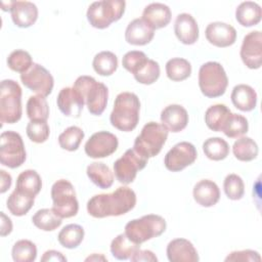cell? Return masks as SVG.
<instances>
[{"label":"cell","mask_w":262,"mask_h":262,"mask_svg":"<svg viewBox=\"0 0 262 262\" xmlns=\"http://www.w3.org/2000/svg\"><path fill=\"white\" fill-rule=\"evenodd\" d=\"M27 115L30 121H47L49 117V106L44 96L32 95L27 101Z\"/></svg>","instance_id":"obj_38"},{"label":"cell","mask_w":262,"mask_h":262,"mask_svg":"<svg viewBox=\"0 0 262 262\" xmlns=\"http://www.w3.org/2000/svg\"><path fill=\"white\" fill-rule=\"evenodd\" d=\"M88 178L99 188H110L114 183V174L102 162H93L86 169Z\"/></svg>","instance_id":"obj_27"},{"label":"cell","mask_w":262,"mask_h":262,"mask_svg":"<svg viewBox=\"0 0 262 262\" xmlns=\"http://www.w3.org/2000/svg\"><path fill=\"white\" fill-rule=\"evenodd\" d=\"M198 157L194 145L187 141H181L175 144L165 156V167L172 172H179L191 165Z\"/></svg>","instance_id":"obj_13"},{"label":"cell","mask_w":262,"mask_h":262,"mask_svg":"<svg viewBox=\"0 0 262 262\" xmlns=\"http://www.w3.org/2000/svg\"><path fill=\"white\" fill-rule=\"evenodd\" d=\"M228 85V78L224 68L217 61H208L199 71V86L202 93L215 98L223 95Z\"/></svg>","instance_id":"obj_6"},{"label":"cell","mask_w":262,"mask_h":262,"mask_svg":"<svg viewBox=\"0 0 262 262\" xmlns=\"http://www.w3.org/2000/svg\"><path fill=\"white\" fill-rule=\"evenodd\" d=\"M241 58L246 67L257 70L262 64V34L252 31L244 37L241 47Z\"/></svg>","instance_id":"obj_15"},{"label":"cell","mask_w":262,"mask_h":262,"mask_svg":"<svg viewBox=\"0 0 262 262\" xmlns=\"http://www.w3.org/2000/svg\"><path fill=\"white\" fill-rule=\"evenodd\" d=\"M83 96L90 114L100 116L107 104L108 89L101 83L97 82L93 77L80 76L73 86Z\"/></svg>","instance_id":"obj_3"},{"label":"cell","mask_w":262,"mask_h":262,"mask_svg":"<svg viewBox=\"0 0 262 262\" xmlns=\"http://www.w3.org/2000/svg\"><path fill=\"white\" fill-rule=\"evenodd\" d=\"M174 33L181 43L185 45L194 44L199 39L198 23L191 14L180 13L175 19Z\"/></svg>","instance_id":"obj_18"},{"label":"cell","mask_w":262,"mask_h":262,"mask_svg":"<svg viewBox=\"0 0 262 262\" xmlns=\"http://www.w3.org/2000/svg\"><path fill=\"white\" fill-rule=\"evenodd\" d=\"M84 228L79 224H68L58 233V243L67 249L77 248L84 238Z\"/></svg>","instance_id":"obj_34"},{"label":"cell","mask_w":262,"mask_h":262,"mask_svg":"<svg viewBox=\"0 0 262 262\" xmlns=\"http://www.w3.org/2000/svg\"><path fill=\"white\" fill-rule=\"evenodd\" d=\"M125 7L124 0L95 1L87 9V19L93 28L105 29L123 16Z\"/></svg>","instance_id":"obj_8"},{"label":"cell","mask_w":262,"mask_h":262,"mask_svg":"<svg viewBox=\"0 0 262 262\" xmlns=\"http://www.w3.org/2000/svg\"><path fill=\"white\" fill-rule=\"evenodd\" d=\"M166 227V220L162 216L148 214L129 221L125 225V234L135 244L141 245L148 239L160 236Z\"/></svg>","instance_id":"obj_5"},{"label":"cell","mask_w":262,"mask_h":262,"mask_svg":"<svg viewBox=\"0 0 262 262\" xmlns=\"http://www.w3.org/2000/svg\"><path fill=\"white\" fill-rule=\"evenodd\" d=\"M225 261H261L260 254L254 250H243V251H233L225 258Z\"/></svg>","instance_id":"obj_47"},{"label":"cell","mask_w":262,"mask_h":262,"mask_svg":"<svg viewBox=\"0 0 262 262\" xmlns=\"http://www.w3.org/2000/svg\"><path fill=\"white\" fill-rule=\"evenodd\" d=\"M41 261L42 262H46V261L58 262V261H67V258L58 251L49 250L43 254V256L41 257Z\"/></svg>","instance_id":"obj_49"},{"label":"cell","mask_w":262,"mask_h":262,"mask_svg":"<svg viewBox=\"0 0 262 262\" xmlns=\"http://www.w3.org/2000/svg\"><path fill=\"white\" fill-rule=\"evenodd\" d=\"M262 10L258 3L253 1L242 2L235 9V18L243 27H252L260 23Z\"/></svg>","instance_id":"obj_26"},{"label":"cell","mask_w":262,"mask_h":262,"mask_svg":"<svg viewBox=\"0 0 262 262\" xmlns=\"http://www.w3.org/2000/svg\"><path fill=\"white\" fill-rule=\"evenodd\" d=\"M205 35L209 43L216 47H228L236 40L235 29L226 23L214 21L207 26Z\"/></svg>","instance_id":"obj_16"},{"label":"cell","mask_w":262,"mask_h":262,"mask_svg":"<svg viewBox=\"0 0 262 262\" xmlns=\"http://www.w3.org/2000/svg\"><path fill=\"white\" fill-rule=\"evenodd\" d=\"M130 260L133 262H157L158 258L157 256L149 250H140L138 249L131 257Z\"/></svg>","instance_id":"obj_48"},{"label":"cell","mask_w":262,"mask_h":262,"mask_svg":"<svg viewBox=\"0 0 262 262\" xmlns=\"http://www.w3.org/2000/svg\"><path fill=\"white\" fill-rule=\"evenodd\" d=\"M21 88L17 82L6 79L0 85V121L2 124H14L20 120Z\"/></svg>","instance_id":"obj_4"},{"label":"cell","mask_w":262,"mask_h":262,"mask_svg":"<svg viewBox=\"0 0 262 262\" xmlns=\"http://www.w3.org/2000/svg\"><path fill=\"white\" fill-rule=\"evenodd\" d=\"M84 138V131L78 126H71L67 128L58 136L59 146L66 150H77Z\"/></svg>","instance_id":"obj_41"},{"label":"cell","mask_w":262,"mask_h":262,"mask_svg":"<svg viewBox=\"0 0 262 262\" xmlns=\"http://www.w3.org/2000/svg\"><path fill=\"white\" fill-rule=\"evenodd\" d=\"M15 188L25 193L36 196L42 188L41 177L35 170H25L17 176Z\"/></svg>","instance_id":"obj_30"},{"label":"cell","mask_w":262,"mask_h":262,"mask_svg":"<svg viewBox=\"0 0 262 262\" xmlns=\"http://www.w3.org/2000/svg\"><path fill=\"white\" fill-rule=\"evenodd\" d=\"M118 145L119 141L115 134L107 131H98L90 136L85 143L84 149L88 157L100 159L113 155Z\"/></svg>","instance_id":"obj_14"},{"label":"cell","mask_w":262,"mask_h":262,"mask_svg":"<svg viewBox=\"0 0 262 262\" xmlns=\"http://www.w3.org/2000/svg\"><path fill=\"white\" fill-rule=\"evenodd\" d=\"M249 130L248 120L238 114L231 113L227 118L222 132L229 138H237L246 134Z\"/></svg>","instance_id":"obj_39"},{"label":"cell","mask_w":262,"mask_h":262,"mask_svg":"<svg viewBox=\"0 0 262 262\" xmlns=\"http://www.w3.org/2000/svg\"><path fill=\"white\" fill-rule=\"evenodd\" d=\"M136 205V194L128 186H120L114 192L93 195L87 203V212L94 218L121 216Z\"/></svg>","instance_id":"obj_1"},{"label":"cell","mask_w":262,"mask_h":262,"mask_svg":"<svg viewBox=\"0 0 262 262\" xmlns=\"http://www.w3.org/2000/svg\"><path fill=\"white\" fill-rule=\"evenodd\" d=\"M20 81L28 89L44 97L52 92L54 85L52 75L39 63H33L27 72L20 74Z\"/></svg>","instance_id":"obj_12"},{"label":"cell","mask_w":262,"mask_h":262,"mask_svg":"<svg viewBox=\"0 0 262 262\" xmlns=\"http://www.w3.org/2000/svg\"><path fill=\"white\" fill-rule=\"evenodd\" d=\"M94 71L100 76H111L118 68V57L112 51L98 52L92 61Z\"/></svg>","instance_id":"obj_35"},{"label":"cell","mask_w":262,"mask_h":262,"mask_svg":"<svg viewBox=\"0 0 262 262\" xmlns=\"http://www.w3.org/2000/svg\"><path fill=\"white\" fill-rule=\"evenodd\" d=\"M171 16L172 13L168 5L155 2L145 6L141 18L154 30H158L169 25Z\"/></svg>","instance_id":"obj_23"},{"label":"cell","mask_w":262,"mask_h":262,"mask_svg":"<svg viewBox=\"0 0 262 262\" xmlns=\"http://www.w3.org/2000/svg\"><path fill=\"white\" fill-rule=\"evenodd\" d=\"M26 132L30 140H32L33 142L43 143L48 139L50 129L47 124V121L34 120L28 123Z\"/></svg>","instance_id":"obj_45"},{"label":"cell","mask_w":262,"mask_h":262,"mask_svg":"<svg viewBox=\"0 0 262 262\" xmlns=\"http://www.w3.org/2000/svg\"><path fill=\"white\" fill-rule=\"evenodd\" d=\"M155 36V30L142 18L130 21L125 31V39L131 45L142 46L149 43Z\"/></svg>","instance_id":"obj_22"},{"label":"cell","mask_w":262,"mask_h":262,"mask_svg":"<svg viewBox=\"0 0 262 262\" xmlns=\"http://www.w3.org/2000/svg\"><path fill=\"white\" fill-rule=\"evenodd\" d=\"M86 261H99V260H101V261H106V258L103 256V255H101V254H93L92 256H89V257H87L86 259H85Z\"/></svg>","instance_id":"obj_52"},{"label":"cell","mask_w":262,"mask_h":262,"mask_svg":"<svg viewBox=\"0 0 262 262\" xmlns=\"http://www.w3.org/2000/svg\"><path fill=\"white\" fill-rule=\"evenodd\" d=\"M52 209L60 218L76 216L79 203L73 184L66 179L55 181L51 187Z\"/></svg>","instance_id":"obj_9"},{"label":"cell","mask_w":262,"mask_h":262,"mask_svg":"<svg viewBox=\"0 0 262 262\" xmlns=\"http://www.w3.org/2000/svg\"><path fill=\"white\" fill-rule=\"evenodd\" d=\"M10 13L13 24L18 28H29L38 18V8L30 1H12Z\"/></svg>","instance_id":"obj_20"},{"label":"cell","mask_w":262,"mask_h":262,"mask_svg":"<svg viewBox=\"0 0 262 262\" xmlns=\"http://www.w3.org/2000/svg\"><path fill=\"white\" fill-rule=\"evenodd\" d=\"M6 62L10 70L20 74L27 72L34 63L31 54L28 51L21 49H16L12 51L8 55Z\"/></svg>","instance_id":"obj_43"},{"label":"cell","mask_w":262,"mask_h":262,"mask_svg":"<svg viewBox=\"0 0 262 262\" xmlns=\"http://www.w3.org/2000/svg\"><path fill=\"white\" fill-rule=\"evenodd\" d=\"M148 159L138 154L134 148L127 149L114 163V172L119 182L129 184L134 181L138 171L145 168Z\"/></svg>","instance_id":"obj_11"},{"label":"cell","mask_w":262,"mask_h":262,"mask_svg":"<svg viewBox=\"0 0 262 262\" xmlns=\"http://www.w3.org/2000/svg\"><path fill=\"white\" fill-rule=\"evenodd\" d=\"M140 245L135 244L124 233L117 235L111 244V253L118 260H127L138 250Z\"/></svg>","instance_id":"obj_31"},{"label":"cell","mask_w":262,"mask_h":262,"mask_svg":"<svg viewBox=\"0 0 262 262\" xmlns=\"http://www.w3.org/2000/svg\"><path fill=\"white\" fill-rule=\"evenodd\" d=\"M203 150L208 159L212 161H221L228 156L229 145L221 137H211L203 143Z\"/></svg>","instance_id":"obj_37"},{"label":"cell","mask_w":262,"mask_h":262,"mask_svg":"<svg viewBox=\"0 0 262 262\" xmlns=\"http://www.w3.org/2000/svg\"><path fill=\"white\" fill-rule=\"evenodd\" d=\"M223 189L226 196L232 201L241 200L245 193V183L237 174H228L223 182Z\"/></svg>","instance_id":"obj_44"},{"label":"cell","mask_w":262,"mask_h":262,"mask_svg":"<svg viewBox=\"0 0 262 262\" xmlns=\"http://www.w3.org/2000/svg\"><path fill=\"white\" fill-rule=\"evenodd\" d=\"M166 74L167 77L174 82L183 81L190 76L191 64L185 58H171L166 63Z\"/></svg>","instance_id":"obj_36"},{"label":"cell","mask_w":262,"mask_h":262,"mask_svg":"<svg viewBox=\"0 0 262 262\" xmlns=\"http://www.w3.org/2000/svg\"><path fill=\"white\" fill-rule=\"evenodd\" d=\"M35 202V196L25 193L18 189H14L6 201V207L8 211L14 216L26 215Z\"/></svg>","instance_id":"obj_28"},{"label":"cell","mask_w":262,"mask_h":262,"mask_svg":"<svg viewBox=\"0 0 262 262\" xmlns=\"http://www.w3.org/2000/svg\"><path fill=\"white\" fill-rule=\"evenodd\" d=\"M139 110L140 101L135 93L121 92L115 99L110 121L118 130L130 132L138 124Z\"/></svg>","instance_id":"obj_2"},{"label":"cell","mask_w":262,"mask_h":262,"mask_svg":"<svg viewBox=\"0 0 262 262\" xmlns=\"http://www.w3.org/2000/svg\"><path fill=\"white\" fill-rule=\"evenodd\" d=\"M62 218H60L53 209H40L38 210L32 217L33 224L44 231H52L58 228L62 221Z\"/></svg>","instance_id":"obj_32"},{"label":"cell","mask_w":262,"mask_h":262,"mask_svg":"<svg viewBox=\"0 0 262 262\" xmlns=\"http://www.w3.org/2000/svg\"><path fill=\"white\" fill-rule=\"evenodd\" d=\"M161 122L168 131L173 133L180 132L187 126V111L180 104H170L162 111Z\"/></svg>","instance_id":"obj_21"},{"label":"cell","mask_w":262,"mask_h":262,"mask_svg":"<svg viewBox=\"0 0 262 262\" xmlns=\"http://www.w3.org/2000/svg\"><path fill=\"white\" fill-rule=\"evenodd\" d=\"M167 257L171 262H198L199 255L194 246L186 238L172 239L167 246Z\"/></svg>","instance_id":"obj_19"},{"label":"cell","mask_w":262,"mask_h":262,"mask_svg":"<svg viewBox=\"0 0 262 262\" xmlns=\"http://www.w3.org/2000/svg\"><path fill=\"white\" fill-rule=\"evenodd\" d=\"M0 176H1V189H0V192L4 193L7 189H9V187L11 185L12 178H11L10 174H8L4 170H0Z\"/></svg>","instance_id":"obj_51"},{"label":"cell","mask_w":262,"mask_h":262,"mask_svg":"<svg viewBox=\"0 0 262 262\" xmlns=\"http://www.w3.org/2000/svg\"><path fill=\"white\" fill-rule=\"evenodd\" d=\"M258 145L251 137L243 136L234 141L232 145V152L234 157L242 162H250L258 156Z\"/></svg>","instance_id":"obj_33"},{"label":"cell","mask_w":262,"mask_h":262,"mask_svg":"<svg viewBox=\"0 0 262 262\" xmlns=\"http://www.w3.org/2000/svg\"><path fill=\"white\" fill-rule=\"evenodd\" d=\"M56 103L64 116L79 118L85 101L80 92L74 87H64L59 91Z\"/></svg>","instance_id":"obj_17"},{"label":"cell","mask_w":262,"mask_h":262,"mask_svg":"<svg viewBox=\"0 0 262 262\" xmlns=\"http://www.w3.org/2000/svg\"><path fill=\"white\" fill-rule=\"evenodd\" d=\"M194 201L202 207H213L220 199L218 185L209 179H202L195 183L192 190Z\"/></svg>","instance_id":"obj_24"},{"label":"cell","mask_w":262,"mask_h":262,"mask_svg":"<svg viewBox=\"0 0 262 262\" xmlns=\"http://www.w3.org/2000/svg\"><path fill=\"white\" fill-rule=\"evenodd\" d=\"M230 114V110L225 104H213L205 113V123L209 129L215 132H221Z\"/></svg>","instance_id":"obj_29"},{"label":"cell","mask_w":262,"mask_h":262,"mask_svg":"<svg viewBox=\"0 0 262 262\" xmlns=\"http://www.w3.org/2000/svg\"><path fill=\"white\" fill-rule=\"evenodd\" d=\"M0 216H1L0 234L1 236H6L12 231V222H11V219L8 216H6L4 212H1Z\"/></svg>","instance_id":"obj_50"},{"label":"cell","mask_w":262,"mask_h":262,"mask_svg":"<svg viewBox=\"0 0 262 262\" xmlns=\"http://www.w3.org/2000/svg\"><path fill=\"white\" fill-rule=\"evenodd\" d=\"M233 105L242 112H251L257 104V93L249 85L238 84L233 87L231 95Z\"/></svg>","instance_id":"obj_25"},{"label":"cell","mask_w":262,"mask_h":262,"mask_svg":"<svg viewBox=\"0 0 262 262\" xmlns=\"http://www.w3.org/2000/svg\"><path fill=\"white\" fill-rule=\"evenodd\" d=\"M26 149L21 136L8 130L0 136V163L11 169L20 167L26 161Z\"/></svg>","instance_id":"obj_10"},{"label":"cell","mask_w":262,"mask_h":262,"mask_svg":"<svg viewBox=\"0 0 262 262\" xmlns=\"http://www.w3.org/2000/svg\"><path fill=\"white\" fill-rule=\"evenodd\" d=\"M11 255L15 262H33L37 257V247L29 239H19L13 245Z\"/></svg>","instance_id":"obj_40"},{"label":"cell","mask_w":262,"mask_h":262,"mask_svg":"<svg viewBox=\"0 0 262 262\" xmlns=\"http://www.w3.org/2000/svg\"><path fill=\"white\" fill-rule=\"evenodd\" d=\"M148 59L146 54L139 50H132L127 52L122 59V64L125 70L131 74H135L136 71Z\"/></svg>","instance_id":"obj_46"},{"label":"cell","mask_w":262,"mask_h":262,"mask_svg":"<svg viewBox=\"0 0 262 262\" xmlns=\"http://www.w3.org/2000/svg\"><path fill=\"white\" fill-rule=\"evenodd\" d=\"M160 66L159 63L154 60L148 58L133 75L134 79L144 85H150L155 83L159 77H160Z\"/></svg>","instance_id":"obj_42"},{"label":"cell","mask_w":262,"mask_h":262,"mask_svg":"<svg viewBox=\"0 0 262 262\" xmlns=\"http://www.w3.org/2000/svg\"><path fill=\"white\" fill-rule=\"evenodd\" d=\"M167 128L157 122H148L135 138L133 148L141 156L149 159L156 157L168 138Z\"/></svg>","instance_id":"obj_7"}]
</instances>
